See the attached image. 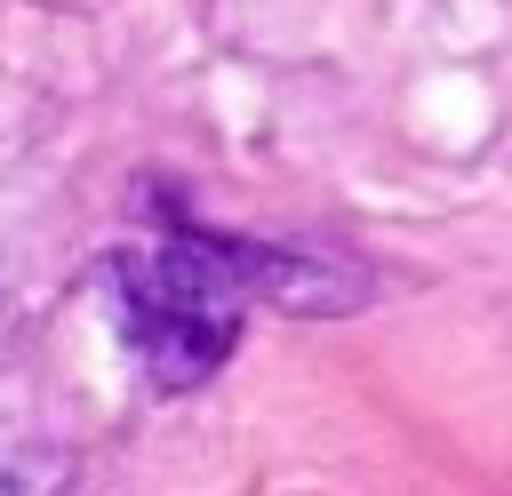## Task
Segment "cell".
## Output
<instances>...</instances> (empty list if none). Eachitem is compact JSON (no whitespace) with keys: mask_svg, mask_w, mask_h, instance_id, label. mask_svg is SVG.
<instances>
[{"mask_svg":"<svg viewBox=\"0 0 512 496\" xmlns=\"http://www.w3.org/2000/svg\"><path fill=\"white\" fill-rule=\"evenodd\" d=\"M304 272H312L304 256H272V248L184 224L144 256H112V312H120L136 368L160 392H192L224 368V352L240 336V304L248 296L304 304L312 296V288H296Z\"/></svg>","mask_w":512,"mask_h":496,"instance_id":"6da1fadb","label":"cell"},{"mask_svg":"<svg viewBox=\"0 0 512 496\" xmlns=\"http://www.w3.org/2000/svg\"><path fill=\"white\" fill-rule=\"evenodd\" d=\"M0 488H8V480H0Z\"/></svg>","mask_w":512,"mask_h":496,"instance_id":"7a4b0ae2","label":"cell"}]
</instances>
